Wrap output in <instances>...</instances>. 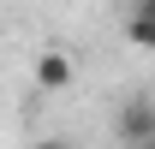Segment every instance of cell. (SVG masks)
<instances>
[{
    "instance_id": "5",
    "label": "cell",
    "mask_w": 155,
    "mask_h": 149,
    "mask_svg": "<svg viewBox=\"0 0 155 149\" xmlns=\"http://www.w3.org/2000/svg\"><path fill=\"white\" fill-rule=\"evenodd\" d=\"M36 149H72V143H60V137H42V143Z\"/></svg>"
},
{
    "instance_id": "1",
    "label": "cell",
    "mask_w": 155,
    "mask_h": 149,
    "mask_svg": "<svg viewBox=\"0 0 155 149\" xmlns=\"http://www.w3.org/2000/svg\"><path fill=\"white\" fill-rule=\"evenodd\" d=\"M119 137L125 143H149L155 137V101H125V113H119Z\"/></svg>"
},
{
    "instance_id": "4",
    "label": "cell",
    "mask_w": 155,
    "mask_h": 149,
    "mask_svg": "<svg viewBox=\"0 0 155 149\" xmlns=\"http://www.w3.org/2000/svg\"><path fill=\"white\" fill-rule=\"evenodd\" d=\"M131 12H143V18H155V0H131Z\"/></svg>"
},
{
    "instance_id": "3",
    "label": "cell",
    "mask_w": 155,
    "mask_h": 149,
    "mask_svg": "<svg viewBox=\"0 0 155 149\" xmlns=\"http://www.w3.org/2000/svg\"><path fill=\"white\" fill-rule=\"evenodd\" d=\"M125 42H131V48H149V54H155V18L131 12V18H125Z\"/></svg>"
},
{
    "instance_id": "2",
    "label": "cell",
    "mask_w": 155,
    "mask_h": 149,
    "mask_svg": "<svg viewBox=\"0 0 155 149\" xmlns=\"http://www.w3.org/2000/svg\"><path fill=\"white\" fill-rule=\"evenodd\" d=\"M36 84L42 90H66V84H72V60L66 54H42L36 60Z\"/></svg>"
},
{
    "instance_id": "6",
    "label": "cell",
    "mask_w": 155,
    "mask_h": 149,
    "mask_svg": "<svg viewBox=\"0 0 155 149\" xmlns=\"http://www.w3.org/2000/svg\"><path fill=\"white\" fill-rule=\"evenodd\" d=\"M137 149H155V137H149V143H137Z\"/></svg>"
}]
</instances>
